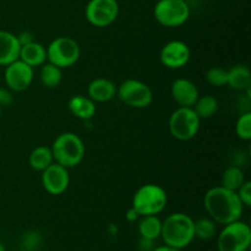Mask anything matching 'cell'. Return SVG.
Wrapping results in <instances>:
<instances>
[{
  "mask_svg": "<svg viewBox=\"0 0 251 251\" xmlns=\"http://www.w3.org/2000/svg\"><path fill=\"white\" fill-rule=\"evenodd\" d=\"M203 205L211 220L226 226L242 218L244 205L240 201L237 191L227 188H211L203 198Z\"/></svg>",
  "mask_w": 251,
  "mask_h": 251,
  "instance_id": "6da1fadb",
  "label": "cell"
},
{
  "mask_svg": "<svg viewBox=\"0 0 251 251\" xmlns=\"http://www.w3.org/2000/svg\"><path fill=\"white\" fill-rule=\"evenodd\" d=\"M168 247L183 250L195 239L194 220L186 213L176 212L162 222L161 237Z\"/></svg>",
  "mask_w": 251,
  "mask_h": 251,
  "instance_id": "7a4b0ae2",
  "label": "cell"
},
{
  "mask_svg": "<svg viewBox=\"0 0 251 251\" xmlns=\"http://www.w3.org/2000/svg\"><path fill=\"white\" fill-rule=\"evenodd\" d=\"M50 149L54 162L68 169L80 164L85 157V145L75 132L60 134L54 140Z\"/></svg>",
  "mask_w": 251,
  "mask_h": 251,
  "instance_id": "3957f363",
  "label": "cell"
},
{
  "mask_svg": "<svg viewBox=\"0 0 251 251\" xmlns=\"http://www.w3.org/2000/svg\"><path fill=\"white\" fill-rule=\"evenodd\" d=\"M168 196L157 184H145L137 189L132 198V206L140 216H158L166 208Z\"/></svg>",
  "mask_w": 251,
  "mask_h": 251,
  "instance_id": "277c9868",
  "label": "cell"
},
{
  "mask_svg": "<svg viewBox=\"0 0 251 251\" xmlns=\"http://www.w3.org/2000/svg\"><path fill=\"white\" fill-rule=\"evenodd\" d=\"M251 245V228L240 220L223 226L217 238L218 251H247Z\"/></svg>",
  "mask_w": 251,
  "mask_h": 251,
  "instance_id": "5b68a950",
  "label": "cell"
},
{
  "mask_svg": "<svg viewBox=\"0 0 251 251\" xmlns=\"http://www.w3.org/2000/svg\"><path fill=\"white\" fill-rule=\"evenodd\" d=\"M201 119L191 107H179L172 113L168 122L172 136L180 141H189L196 136Z\"/></svg>",
  "mask_w": 251,
  "mask_h": 251,
  "instance_id": "8992f818",
  "label": "cell"
},
{
  "mask_svg": "<svg viewBox=\"0 0 251 251\" xmlns=\"http://www.w3.org/2000/svg\"><path fill=\"white\" fill-rule=\"evenodd\" d=\"M81 49L71 37H58L47 47V60L60 69H66L77 63Z\"/></svg>",
  "mask_w": 251,
  "mask_h": 251,
  "instance_id": "52a82bcc",
  "label": "cell"
},
{
  "mask_svg": "<svg viewBox=\"0 0 251 251\" xmlns=\"http://www.w3.org/2000/svg\"><path fill=\"white\" fill-rule=\"evenodd\" d=\"M153 15L164 27H179L190 17V6L185 0H158Z\"/></svg>",
  "mask_w": 251,
  "mask_h": 251,
  "instance_id": "ba28073f",
  "label": "cell"
},
{
  "mask_svg": "<svg viewBox=\"0 0 251 251\" xmlns=\"http://www.w3.org/2000/svg\"><path fill=\"white\" fill-rule=\"evenodd\" d=\"M117 95L124 104L137 109L149 107L153 100V93L151 88L142 81L134 80V78L125 80L117 88Z\"/></svg>",
  "mask_w": 251,
  "mask_h": 251,
  "instance_id": "9c48e42d",
  "label": "cell"
},
{
  "mask_svg": "<svg viewBox=\"0 0 251 251\" xmlns=\"http://www.w3.org/2000/svg\"><path fill=\"white\" fill-rule=\"evenodd\" d=\"M119 4L117 0H90L85 9L86 20L95 27H107L117 20Z\"/></svg>",
  "mask_w": 251,
  "mask_h": 251,
  "instance_id": "30bf717a",
  "label": "cell"
},
{
  "mask_svg": "<svg viewBox=\"0 0 251 251\" xmlns=\"http://www.w3.org/2000/svg\"><path fill=\"white\" fill-rule=\"evenodd\" d=\"M33 68L17 59L5 66L4 80L6 87L12 92H24L33 81Z\"/></svg>",
  "mask_w": 251,
  "mask_h": 251,
  "instance_id": "8fae6325",
  "label": "cell"
},
{
  "mask_svg": "<svg viewBox=\"0 0 251 251\" xmlns=\"http://www.w3.org/2000/svg\"><path fill=\"white\" fill-rule=\"evenodd\" d=\"M70 184L69 171L60 164L53 163L42 171V185L50 195H61L65 193Z\"/></svg>",
  "mask_w": 251,
  "mask_h": 251,
  "instance_id": "7c38bea8",
  "label": "cell"
},
{
  "mask_svg": "<svg viewBox=\"0 0 251 251\" xmlns=\"http://www.w3.org/2000/svg\"><path fill=\"white\" fill-rule=\"evenodd\" d=\"M191 50L186 43L181 41H171L163 46L159 53L161 63L168 69H181L189 63Z\"/></svg>",
  "mask_w": 251,
  "mask_h": 251,
  "instance_id": "4fadbf2b",
  "label": "cell"
},
{
  "mask_svg": "<svg viewBox=\"0 0 251 251\" xmlns=\"http://www.w3.org/2000/svg\"><path fill=\"white\" fill-rule=\"evenodd\" d=\"M171 92L172 97L176 100V104H179V107L193 108L198 98L200 97L196 85L188 78H178L174 81Z\"/></svg>",
  "mask_w": 251,
  "mask_h": 251,
  "instance_id": "5bb4252c",
  "label": "cell"
},
{
  "mask_svg": "<svg viewBox=\"0 0 251 251\" xmlns=\"http://www.w3.org/2000/svg\"><path fill=\"white\" fill-rule=\"evenodd\" d=\"M20 50L21 44L17 36L11 32L0 29V65L6 66L20 59Z\"/></svg>",
  "mask_w": 251,
  "mask_h": 251,
  "instance_id": "9a60e30c",
  "label": "cell"
},
{
  "mask_svg": "<svg viewBox=\"0 0 251 251\" xmlns=\"http://www.w3.org/2000/svg\"><path fill=\"white\" fill-rule=\"evenodd\" d=\"M87 93L88 97L95 103H104L114 98L117 95V86L112 80L98 77L91 81L87 87Z\"/></svg>",
  "mask_w": 251,
  "mask_h": 251,
  "instance_id": "2e32d148",
  "label": "cell"
},
{
  "mask_svg": "<svg viewBox=\"0 0 251 251\" xmlns=\"http://www.w3.org/2000/svg\"><path fill=\"white\" fill-rule=\"evenodd\" d=\"M20 60L28 64L29 66H42L47 61V48L43 44L33 41L21 46L20 50Z\"/></svg>",
  "mask_w": 251,
  "mask_h": 251,
  "instance_id": "e0dca14e",
  "label": "cell"
},
{
  "mask_svg": "<svg viewBox=\"0 0 251 251\" xmlns=\"http://www.w3.org/2000/svg\"><path fill=\"white\" fill-rule=\"evenodd\" d=\"M69 110L71 114L81 120H91L96 114V104L90 97L85 96H74L69 100Z\"/></svg>",
  "mask_w": 251,
  "mask_h": 251,
  "instance_id": "ac0fdd59",
  "label": "cell"
},
{
  "mask_svg": "<svg viewBox=\"0 0 251 251\" xmlns=\"http://www.w3.org/2000/svg\"><path fill=\"white\" fill-rule=\"evenodd\" d=\"M137 229H139V234L141 238L156 240L157 238L161 237L162 221L156 215L141 216Z\"/></svg>",
  "mask_w": 251,
  "mask_h": 251,
  "instance_id": "d6986e66",
  "label": "cell"
},
{
  "mask_svg": "<svg viewBox=\"0 0 251 251\" xmlns=\"http://www.w3.org/2000/svg\"><path fill=\"white\" fill-rule=\"evenodd\" d=\"M251 73L245 65H235L228 70L227 85L234 90H247L250 87Z\"/></svg>",
  "mask_w": 251,
  "mask_h": 251,
  "instance_id": "ffe728a7",
  "label": "cell"
},
{
  "mask_svg": "<svg viewBox=\"0 0 251 251\" xmlns=\"http://www.w3.org/2000/svg\"><path fill=\"white\" fill-rule=\"evenodd\" d=\"M29 166L32 169L37 172H42L47 168L48 166H50L54 162L53 158V152H51L50 147L47 146H38L31 152L29 154Z\"/></svg>",
  "mask_w": 251,
  "mask_h": 251,
  "instance_id": "44dd1931",
  "label": "cell"
},
{
  "mask_svg": "<svg viewBox=\"0 0 251 251\" xmlns=\"http://www.w3.org/2000/svg\"><path fill=\"white\" fill-rule=\"evenodd\" d=\"M63 69L58 68L51 63H44L42 65L39 78L43 86L48 88H56L63 81Z\"/></svg>",
  "mask_w": 251,
  "mask_h": 251,
  "instance_id": "7402d4cb",
  "label": "cell"
},
{
  "mask_svg": "<svg viewBox=\"0 0 251 251\" xmlns=\"http://www.w3.org/2000/svg\"><path fill=\"white\" fill-rule=\"evenodd\" d=\"M193 109L201 120L208 119L217 113L218 100L211 95L202 96L198 98L195 104L193 105Z\"/></svg>",
  "mask_w": 251,
  "mask_h": 251,
  "instance_id": "603a6c76",
  "label": "cell"
},
{
  "mask_svg": "<svg viewBox=\"0 0 251 251\" xmlns=\"http://www.w3.org/2000/svg\"><path fill=\"white\" fill-rule=\"evenodd\" d=\"M244 181V172L238 166L228 167L222 174V186L223 188L229 189V190L237 191L243 185Z\"/></svg>",
  "mask_w": 251,
  "mask_h": 251,
  "instance_id": "cb8c5ba5",
  "label": "cell"
},
{
  "mask_svg": "<svg viewBox=\"0 0 251 251\" xmlns=\"http://www.w3.org/2000/svg\"><path fill=\"white\" fill-rule=\"evenodd\" d=\"M217 233L216 222L210 217H203L198 221H194V234L195 238L201 240H210Z\"/></svg>",
  "mask_w": 251,
  "mask_h": 251,
  "instance_id": "d4e9b609",
  "label": "cell"
},
{
  "mask_svg": "<svg viewBox=\"0 0 251 251\" xmlns=\"http://www.w3.org/2000/svg\"><path fill=\"white\" fill-rule=\"evenodd\" d=\"M205 77L211 86H215V87L226 86L228 82V70L220 68V66H213V68L208 69Z\"/></svg>",
  "mask_w": 251,
  "mask_h": 251,
  "instance_id": "484cf974",
  "label": "cell"
},
{
  "mask_svg": "<svg viewBox=\"0 0 251 251\" xmlns=\"http://www.w3.org/2000/svg\"><path fill=\"white\" fill-rule=\"evenodd\" d=\"M235 132L238 137L244 141H249L251 139V113H243L237 120L235 124Z\"/></svg>",
  "mask_w": 251,
  "mask_h": 251,
  "instance_id": "4316f807",
  "label": "cell"
},
{
  "mask_svg": "<svg viewBox=\"0 0 251 251\" xmlns=\"http://www.w3.org/2000/svg\"><path fill=\"white\" fill-rule=\"evenodd\" d=\"M238 196H239L240 201L244 205V207H250L251 206V183L245 180L243 185L237 190Z\"/></svg>",
  "mask_w": 251,
  "mask_h": 251,
  "instance_id": "83f0119b",
  "label": "cell"
},
{
  "mask_svg": "<svg viewBox=\"0 0 251 251\" xmlns=\"http://www.w3.org/2000/svg\"><path fill=\"white\" fill-rule=\"evenodd\" d=\"M14 103V95L10 88L0 87V107H9Z\"/></svg>",
  "mask_w": 251,
  "mask_h": 251,
  "instance_id": "f1b7e54d",
  "label": "cell"
},
{
  "mask_svg": "<svg viewBox=\"0 0 251 251\" xmlns=\"http://www.w3.org/2000/svg\"><path fill=\"white\" fill-rule=\"evenodd\" d=\"M24 244H25V247H26L28 250L36 249V248L38 247V244H39L38 234H36V233H33V232L26 234V237H25Z\"/></svg>",
  "mask_w": 251,
  "mask_h": 251,
  "instance_id": "f546056e",
  "label": "cell"
},
{
  "mask_svg": "<svg viewBox=\"0 0 251 251\" xmlns=\"http://www.w3.org/2000/svg\"><path fill=\"white\" fill-rule=\"evenodd\" d=\"M153 242H154V240L145 239V238L140 237L139 249L141 251H152V250H153Z\"/></svg>",
  "mask_w": 251,
  "mask_h": 251,
  "instance_id": "4dcf8cb0",
  "label": "cell"
},
{
  "mask_svg": "<svg viewBox=\"0 0 251 251\" xmlns=\"http://www.w3.org/2000/svg\"><path fill=\"white\" fill-rule=\"evenodd\" d=\"M17 39H19V42H20V44H21V46H25V44L33 42V36H32L31 32L25 31V32H22V33H20L19 36H17Z\"/></svg>",
  "mask_w": 251,
  "mask_h": 251,
  "instance_id": "1f68e13d",
  "label": "cell"
},
{
  "mask_svg": "<svg viewBox=\"0 0 251 251\" xmlns=\"http://www.w3.org/2000/svg\"><path fill=\"white\" fill-rule=\"evenodd\" d=\"M125 217H126V220L129 221V222H135V221L139 220V218L141 217V216H140L139 213H137V211L135 210L134 207H131V208H130V210H127V212H126V215H125Z\"/></svg>",
  "mask_w": 251,
  "mask_h": 251,
  "instance_id": "d6a6232c",
  "label": "cell"
},
{
  "mask_svg": "<svg viewBox=\"0 0 251 251\" xmlns=\"http://www.w3.org/2000/svg\"><path fill=\"white\" fill-rule=\"evenodd\" d=\"M152 251H181L180 249H176V248H172V247H168V245H162V247H158V248H153V250Z\"/></svg>",
  "mask_w": 251,
  "mask_h": 251,
  "instance_id": "836d02e7",
  "label": "cell"
},
{
  "mask_svg": "<svg viewBox=\"0 0 251 251\" xmlns=\"http://www.w3.org/2000/svg\"><path fill=\"white\" fill-rule=\"evenodd\" d=\"M0 251H5V249H4V245L1 244V242H0Z\"/></svg>",
  "mask_w": 251,
  "mask_h": 251,
  "instance_id": "e575fe53",
  "label": "cell"
},
{
  "mask_svg": "<svg viewBox=\"0 0 251 251\" xmlns=\"http://www.w3.org/2000/svg\"><path fill=\"white\" fill-rule=\"evenodd\" d=\"M0 117H1V107H0Z\"/></svg>",
  "mask_w": 251,
  "mask_h": 251,
  "instance_id": "d590c367",
  "label": "cell"
}]
</instances>
